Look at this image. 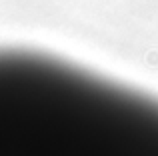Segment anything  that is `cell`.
Masks as SVG:
<instances>
[{"instance_id":"6da1fadb","label":"cell","mask_w":158,"mask_h":156,"mask_svg":"<svg viewBox=\"0 0 158 156\" xmlns=\"http://www.w3.org/2000/svg\"><path fill=\"white\" fill-rule=\"evenodd\" d=\"M0 156H158V100L52 56L0 50Z\"/></svg>"}]
</instances>
